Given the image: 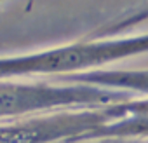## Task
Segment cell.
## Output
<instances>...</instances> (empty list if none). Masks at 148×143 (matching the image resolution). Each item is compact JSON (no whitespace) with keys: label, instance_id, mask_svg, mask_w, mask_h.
<instances>
[{"label":"cell","instance_id":"3957f363","mask_svg":"<svg viewBox=\"0 0 148 143\" xmlns=\"http://www.w3.org/2000/svg\"><path fill=\"white\" fill-rule=\"evenodd\" d=\"M0 2H2V0H0Z\"/></svg>","mask_w":148,"mask_h":143},{"label":"cell","instance_id":"7a4b0ae2","mask_svg":"<svg viewBox=\"0 0 148 143\" xmlns=\"http://www.w3.org/2000/svg\"><path fill=\"white\" fill-rule=\"evenodd\" d=\"M106 94L91 89H56V87H26V86H5L0 87V115L25 112L38 107L101 100Z\"/></svg>","mask_w":148,"mask_h":143},{"label":"cell","instance_id":"6da1fadb","mask_svg":"<svg viewBox=\"0 0 148 143\" xmlns=\"http://www.w3.org/2000/svg\"><path fill=\"white\" fill-rule=\"evenodd\" d=\"M145 51H148V35L120 40V42L75 44L61 49H52L47 52H38L33 56H23L18 59H0V77L79 70V68L92 66L96 63H106L117 58L120 59L124 56H131Z\"/></svg>","mask_w":148,"mask_h":143}]
</instances>
